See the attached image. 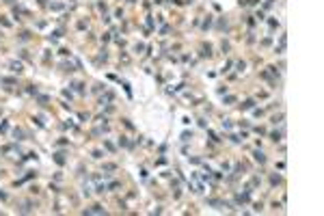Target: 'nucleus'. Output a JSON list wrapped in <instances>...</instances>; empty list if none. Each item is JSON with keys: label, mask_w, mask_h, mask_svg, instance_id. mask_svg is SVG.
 <instances>
[{"label": "nucleus", "mask_w": 324, "mask_h": 216, "mask_svg": "<svg viewBox=\"0 0 324 216\" xmlns=\"http://www.w3.org/2000/svg\"><path fill=\"white\" fill-rule=\"evenodd\" d=\"M11 69L13 71H22V63H11Z\"/></svg>", "instance_id": "nucleus-1"}, {"label": "nucleus", "mask_w": 324, "mask_h": 216, "mask_svg": "<svg viewBox=\"0 0 324 216\" xmlns=\"http://www.w3.org/2000/svg\"><path fill=\"white\" fill-rule=\"evenodd\" d=\"M255 160H259V162H264V154H259V151H255Z\"/></svg>", "instance_id": "nucleus-2"}, {"label": "nucleus", "mask_w": 324, "mask_h": 216, "mask_svg": "<svg viewBox=\"0 0 324 216\" xmlns=\"http://www.w3.org/2000/svg\"><path fill=\"white\" fill-rule=\"evenodd\" d=\"M56 162H59V164H63V162H65V160H63V154H56Z\"/></svg>", "instance_id": "nucleus-3"}]
</instances>
